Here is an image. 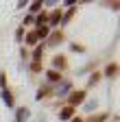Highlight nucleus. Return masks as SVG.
Segmentation results:
<instances>
[{
    "label": "nucleus",
    "instance_id": "20e7f679",
    "mask_svg": "<svg viewBox=\"0 0 120 122\" xmlns=\"http://www.w3.org/2000/svg\"><path fill=\"white\" fill-rule=\"evenodd\" d=\"M28 109H20V113H18V122H24V120H28Z\"/></svg>",
    "mask_w": 120,
    "mask_h": 122
},
{
    "label": "nucleus",
    "instance_id": "39448f33",
    "mask_svg": "<svg viewBox=\"0 0 120 122\" xmlns=\"http://www.w3.org/2000/svg\"><path fill=\"white\" fill-rule=\"evenodd\" d=\"M37 39H39V35H37V30H33V33H31V35L26 37V41H28V44H37Z\"/></svg>",
    "mask_w": 120,
    "mask_h": 122
},
{
    "label": "nucleus",
    "instance_id": "f03ea898",
    "mask_svg": "<svg viewBox=\"0 0 120 122\" xmlns=\"http://www.w3.org/2000/svg\"><path fill=\"white\" fill-rule=\"evenodd\" d=\"M72 111H74L72 107H66V109L59 113V118H61V120H68V118H72Z\"/></svg>",
    "mask_w": 120,
    "mask_h": 122
},
{
    "label": "nucleus",
    "instance_id": "9d476101",
    "mask_svg": "<svg viewBox=\"0 0 120 122\" xmlns=\"http://www.w3.org/2000/svg\"><path fill=\"white\" fill-rule=\"evenodd\" d=\"M39 9H42V2H33V5H31V11H33V13H37Z\"/></svg>",
    "mask_w": 120,
    "mask_h": 122
},
{
    "label": "nucleus",
    "instance_id": "1a4fd4ad",
    "mask_svg": "<svg viewBox=\"0 0 120 122\" xmlns=\"http://www.w3.org/2000/svg\"><path fill=\"white\" fill-rule=\"evenodd\" d=\"M37 35H39V37H46V35H48V28H46V26H39V28H37Z\"/></svg>",
    "mask_w": 120,
    "mask_h": 122
},
{
    "label": "nucleus",
    "instance_id": "f257e3e1",
    "mask_svg": "<svg viewBox=\"0 0 120 122\" xmlns=\"http://www.w3.org/2000/svg\"><path fill=\"white\" fill-rule=\"evenodd\" d=\"M83 98H85V92H77V94H72V96H70V102H72V105H79Z\"/></svg>",
    "mask_w": 120,
    "mask_h": 122
},
{
    "label": "nucleus",
    "instance_id": "f8f14e48",
    "mask_svg": "<svg viewBox=\"0 0 120 122\" xmlns=\"http://www.w3.org/2000/svg\"><path fill=\"white\" fill-rule=\"evenodd\" d=\"M114 72H116V66H109V68H107V74H109V76H111V74H114Z\"/></svg>",
    "mask_w": 120,
    "mask_h": 122
},
{
    "label": "nucleus",
    "instance_id": "6e6552de",
    "mask_svg": "<svg viewBox=\"0 0 120 122\" xmlns=\"http://www.w3.org/2000/svg\"><path fill=\"white\" fill-rule=\"evenodd\" d=\"M59 76H61V74L55 72V70H50V72H48V79H50V81H59Z\"/></svg>",
    "mask_w": 120,
    "mask_h": 122
},
{
    "label": "nucleus",
    "instance_id": "0eeeda50",
    "mask_svg": "<svg viewBox=\"0 0 120 122\" xmlns=\"http://www.w3.org/2000/svg\"><path fill=\"white\" fill-rule=\"evenodd\" d=\"M68 89H70V83H61V87H59V96H63Z\"/></svg>",
    "mask_w": 120,
    "mask_h": 122
},
{
    "label": "nucleus",
    "instance_id": "423d86ee",
    "mask_svg": "<svg viewBox=\"0 0 120 122\" xmlns=\"http://www.w3.org/2000/svg\"><path fill=\"white\" fill-rule=\"evenodd\" d=\"M59 20H61V15H59V11L50 13V24H59Z\"/></svg>",
    "mask_w": 120,
    "mask_h": 122
},
{
    "label": "nucleus",
    "instance_id": "9b49d317",
    "mask_svg": "<svg viewBox=\"0 0 120 122\" xmlns=\"http://www.w3.org/2000/svg\"><path fill=\"white\" fill-rule=\"evenodd\" d=\"M46 20H48V15H44V13H42V15H39V18H37V22H39V26H42L44 22H46Z\"/></svg>",
    "mask_w": 120,
    "mask_h": 122
},
{
    "label": "nucleus",
    "instance_id": "7ed1b4c3",
    "mask_svg": "<svg viewBox=\"0 0 120 122\" xmlns=\"http://www.w3.org/2000/svg\"><path fill=\"white\" fill-rule=\"evenodd\" d=\"M2 100H5V102H7V105H9V107H13V96H11V94H9V92H7V89H5V92H2Z\"/></svg>",
    "mask_w": 120,
    "mask_h": 122
}]
</instances>
